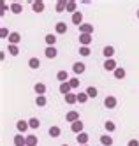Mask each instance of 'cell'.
Listing matches in <instances>:
<instances>
[{
	"label": "cell",
	"mask_w": 139,
	"mask_h": 146,
	"mask_svg": "<svg viewBox=\"0 0 139 146\" xmlns=\"http://www.w3.org/2000/svg\"><path fill=\"white\" fill-rule=\"evenodd\" d=\"M116 104H118V100H116V97H113V95H108V97L104 99V106L108 108V109L116 108Z\"/></svg>",
	"instance_id": "obj_1"
},
{
	"label": "cell",
	"mask_w": 139,
	"mask_h": 146,
	"mask_svg": "<svg viewBox=\"0 0 139 146\" xmlns=\"http://www.w3.org/2000/svg\"><path fill=\"white\" fill-rule=\"evenodd\" d=\"M78 144L79 146H84V144H88V139H90V135L86 134V132H81V134H78Z\"/></svg>",
	"instance_id": "obj_2"
},
{
	"label": "cell",
	"mask_w": 139,
	"mask_h": 146,
	"mask_svg": "<svg viewBox=\"0 0 139 146\" xmlns=\"http://www.w3.org/2000/svg\"><path fill=\"white\" fill-rule=\"evenodd\" d=\"M70 130H72L74 134H81V132H83V121H81V120L74 121V123L70 125Z\"/></svg>",
	"instance_id": "obj_3"
},
{
	"label": "cell",
	"mask_w": 139,
	"mask_h": 146,
	"mask_svg": "<svg viewBox=\"0 0 139 146\" xmlns=\"http://www.w3.org/2000/svg\"><path fill=\"white\" fill-rule=\"evenodd\" d=\"M78 28H79V32H81V34H90V35L93 34V25L83 23V25H81V27H78Z\"/></svg>",
	"instance_id": "obj_4"
},
{
	"label": "cell",
	"mask_w": 139,
	"mask_h": 146,
	"mask_svg": "<svg viewBox=\"0 0 139 146\" xmlns=\"http://www.w3.org/2000/svg\"><path fill=\"white\" fill-rule=\"evenodd\" d=\"M104 69H106V70H113V72H114L118 67H116V62H114L113 58H109V60H106V62H104Z\"/></svg>",
	"instance_id": "obj_5"
},
{
	"label": "cell",
	"mask_w": 139,
	"mask_h": 146,
	"mask_svg": "<svg viewBox=\"0 0 139 146\" xmlns=\"http://www.w3.org/2000/svg\"><path fill=\"white\" fill-rule=\"evenodd\" d=\"M102 55L106 56V60L113 58V55H114V48H113V46H106V48L102 49Z\"/></svg>",
	"instance_id": "obj_6"
},
{
	"label": "cell",
	"mask_w": 139,
	"mask_h": 146,
	"mask_svg": "<svg viewBox=\"0 0 139 146\" xmlns=\"http://www.w3.org/2000/svg\"><path fill=\"white\" fill-rule=\"evenodd\" d=\"M79 42H81L83 46H88V44L92 42V35H90V34H79Z\"/></svg>",
	"instance_id": "obj_7"
},
{
	"label": "cell",
	"mask_w": 139,
	"mask_h": 146,
	"mask_svg": "<svg viewBox=\"0 0 139 146\" xmlns=\"http://www.w3.org/2000/svg\"><path fill=\"white\" fill-rule=\"evenodd\" d=\"M72 23H74V25H78V27H81V25H83V14H81L79 11L72 14Z\"/></svg>",
	"instance_id": "obj_8"
},
{
	"label": "cell",
	"mask_w": 139,
	"mask_h": 146,
	"mask_svg": "<svg viewBox=\"0 0 139 146\" xmlns=\"http://www.w3.org/2000/svg\"><path fill=\"white\" fill-rule=\"evenodd\" d=\"M65 118H67V121L74 123V121H78V120H79V113H78V111H69Z\"/></svg>",
	"instance_id": "obj_9"
},
{
	"label": "cell",
	"mask_w": 139,
	"mask_h": 146,
	"mask_svg": "<svg viewBox=\"0 0 139 146\" xmlns=\"http://www.w3.org/2000/svg\"><path fill=\"white\" fill-rule=\"evenodd\" d=\"M14 146H27V137H23L21 134L14 135Z\"/></svg>",
	"instance_id": "obj_10"
},
{
	"label": "cell",
	"mask_w": 139,
	"mask_h": 146,
	"mask_svg": "<svg viewBox=\"0 0 139 146\" xmlns=\"http://www.w3.org/2000/svg\"><path fill=\"white\" fill-rule=\"evenodd\" d=\"M72 90V86L69 85V81L67 83H60V93H63V95H69Z\"/></svg>",
	"instance_id": "obj_11"
},
{
	"label": "cell",
	"mask_w": 139,
	"mask_h": 146,
	"mask_svg": "<svg viewBox=\"0 0 139 146\" xmlns=\"http://www.w3.org/2000/svg\"><path fill=\"white\" fill-rule=\"evenodd\" d=\"M55 32H57V34H65V32H67V25L63 23V21H58V23L55 25Z\"/></svg>",
	"instance_id": "obj_12"
},
{
	"label": "cell",
	"mask_w": 139,
	"mask_h": 146,
	"mask_svg": "<svg viewBox=\"0 0 139 146\" xmlns=\"http://www.w3.org/2000/svg\"><path fill=\"white\" fill-rule=\"evenodd\" d=\"M19 40H21V35H19L18 32H13V34L9 35V44H14V46H16Z\"/></svg>",
	"instance_id": "obj_13"
},
{
	"label": "cell",
	"mask_w": 139,
	"mask_h": 146,
	"mask_svg": "<svg viewBox=\"0 0 139 146\" xmlns=\"http://www.w3.org/2000/svg\"><path fill=\"white\" fill-rule=\"evenodd\" d=\"M32 7H34V11H35V13H42V11H44V2H42V0L32 2Z\"/></svg>",
	"instance_id": "obj_14"
},
{
	"label": "cell",
	"mask_w": 139,
	"mask_h": 146,
	"mask_svg": "<svg viewBox=\"0 0 139 146\" xmlns=\"http://www.w3.org/2000/svg\"><path fill=\"white\" fill-rule=\"evenodd\" d=\"M34 90H35L37 95H44V93H46V85H44V83H37V85L34 86Z\"/></svg>",
	"instance_id": "obj_15"
},
{
	"label": "cell",
	"mask_w": 139,
	"mask_h": 146,
	"mask_svg": "<svg viewBox=\"0 0 139 146\" xmlns=\"http://www.w3.org/2000/svg\"><path fill=\"white\" fill-rule=\"evenodd\" d=\"M72 70L76 72V74H83V72H84V64H81V62H76V64L72 65Z\"/></svg>",
	"instance_id": "obj_16"
},
{
	"label": "cell",
	"mask_w": 139,
	"mask_h": 146,
	"mask_svg": "<svg viewBox=\"0 0 139 146\" xmlns=\"http://www.w3.org/2000/svg\"><path fill=\"white\" fill-rule=\"evenodd\" d=\"M44 53H46V56H48V58H55V56L58 55V51H57L55 48H53V46H48Z\"/></svg>",
	"instance_id": "obj_17"
},
{
	"label": "cell",
	"mask_w": 139,
	"mask_h": 146,
	"mask_svg": "<svg viewBox=\"0 0 139 146\" xmlns=\"http://www.w3.org/2000/svg\"><path fill=\"white\" fill-rule=\"evenodd\" d=\"M28 67H30V69H39V67H41V60L35 58V56L30 58V60H28Z\"/></svg>",
	"instance_id": "obj_18"
},
{
	"label": "cell",
	"mask_w": 139,
	"mask_h": 146,
	"mask_svg": "<svg viewBox=\"0 0 139 146\" xmlns=\"http://www.w3.org/2000/svg\"><path fill=\"white\" fill-rule=\"evenodd\" d=\"M76 7H78V4L76 2H74V0H69V2H67V7H65V11H69V13H78L76 11Z\"/></svg>",
	"instance_id": "obj_19"
},
{
	"label": "cell",
	"mask_w": 139,
	"mask_h": 146,
	"mask_svg": "<svg viewBox=\"0 0 139 146\" xmlns=\"http://www.w3.org/2000/svg\"><path fill=\"white\" fill-rule=\"evenodd\" d=\"M16 127H18V130H19V132H25V130L30 127V125H28V121H25V120H19V121L16 123Z\"/></svg>",
	"instance_id": "obj_20"
},
{
	"label": "cell",
	"mask_w": 139,
	"mask_h": 146,
	"mask_svg": "<svg viewBox=\"0 0 139 146\" xmlns=\"http://www.w3.org/2000/svg\"><path fill=\"white\" fill-rule=\"evenodd\" d=\"M60 134H62L60 127H57V125H53V127H49V135H51V137H58Z\"/></svg>",
	"instance_id": "obj_21"
},
{
	"label": "cell",
	"mask_w": 139,
	"mask_h": 146,
	"mask_svg": "<svg viewBox=\"0 0 139 146\" xmlns=\"http://www.w3.org/2000/svg\"><path fill=\"white\" fill-rule=\"evenodd\" d=\"M65 102L69 104V106L76 104V102H78V95H74V93H69V95H65Z\"/></svg>",
	"instance_id": "obj_22"
},
{
	"label": "cell",
	"mask_w": 139,
	"mask_h": 146,
	"mask_svg": "<svg viewBox=\"0 0 139 146\" xmlns=\"http://www.w3.org/2000/svg\"><path fill=\"white\" fill-rule=\"evenodd\" d=\"M57 78H58V81H62V83H67V79H69L67 70H60L58 74H57Z\"/></svg>",
	"instance_id": "obj_23"
},
{
	"label": "cell",
	"mask_w": 139,
	"mask_h": 146,
	"mask_svg": "<svg viewBox=\"0 0 139 146\" xmlns=\"http://www.w3.org/2000/svg\"><path fill=\"white\" fill-rule=\"evenodd\" d=\"M46 102H48V99H46V95H37L35 97V104H37V106H46Z\"/></svg>",
	"instance_id": "obj_24"
},
{
	"label": "cell",
	"mask_w": 139,
	"mask_h": 146,
	"mask_svg": "<svg viewBox=\"0 0 139 146\" xmlns=\"http://www.w3.org/2000/svg\"><path fill=\"white\" fill-rule=\"evenodd\" d=\"M65 7H67L65 0H58V2H57V13H63V11H65Z\"/></svg>",
	"instance_id": "obj_25"
},
{
	"label": "cell",
	"mask_w": 139,
	"mask_h": 146,
	"mask_svg": "<svg viewBox=\"0 0 139 146\" xmlns=\"http://www.w3.org/2000/svg\"><path fill=\"white\" fill-rule=\"evenodd\" d=\"M44 40H46V44H48V46H53V44L57 42V37L53 35V34H48V35L44 37Z\"/></svg>",
	"instance_id": "obj_26"
},
{
	"label": "cell",
	"mask_w": 139,
	"mask_h": 146,
	"mask_svg": "<svg viewBox=\"0 0 139 146\" xmlns=\"http://www.w3.org/2000/svg\"><path fill=\"white\" fill-rule=\"evenodd\" d=\"M100 143L104 146H111L113 144V137H109V135H100Z\"/></svg>",
	"instance_id": "obj_27"
},
{
	"label": "cell",
	"mask_w": 139,
	"mask_h": 146,
	"mask_svg": "<svg viewBox=\"0 0 139 146\" xmlns=\"http://www.w3.org/2000/svg\"><path fill=\"white\" fill-rule=\"evenodd\" d=\"M11 11H13L14 14H19L21 11H23V7H21V4H18V2H14L13 5H11Z\"/></svg>",
	"instance_id": "obj_28"
},
{
	"label": "cell",
	"mask_w": 139,
	"mask_h": 146,
	"mask_svg": "<svg viewBox=\"0 0 139 146\" xmlns=\"http://www.w3.org/2000/svg\"><path fill=\"white\" fill-rule=\"evenodd\" d=\"M114 78H116V79H123V78H125V69L118 67V69L114 70Z\"/></svg>",
	"instance_id": "obj_29"
},
{
	"label": "cell",
	"mask_w": 139,
	"mask_h": 146,
	"mask_svg": "<svg viewBox=\"0 0 139 146\" xmlns=\"http://www.w3.org/2000/svg\"><path fill=\"white\" fill-rule=\"evenodd\" d=\"M90 97H88V93L86 92H83V93H78V102L79 104H84V102H86Z\"/></svg>",
	"instance_id": "obj_30"
},
{
	"label": "cell",
	"mask_w": 139,
	"mask_h": 146,
	"mask_svg": "<svg viewBox=\"0 0 139 146\" xmlns=\"http://www.w3.org/2000/svg\"><path fill=\"white\" fill-rule=\"evenodd\" d=\"M28 125H30V129H39L41 127V121L37 118H30L28 120Z\"/></svg>",
	"instance_id": "obj_31"
},
{
	"label": "cell",
	"mask_w": 139,
	"mask_h": 146,
	"mask_svg": "<svg viewBox=\"0 0 139 146\" xmlns=\"http://www.w3.org/2000/svg\"><path fill=\"white\" fill-rule=\"evenodd\" d=\"M27 146H37V137L35 135H27Z\"/></svg>",
	"instance_id": "obj_32"
},
{
	"label": "cell",
	"mask_w": 139,
	"mask_h": 146,
	"mask_svg": "<svg viewBox=\"0 0 139 146\" xmlns=\"http://www.w3.org/2000/svg\"><path fill=\"white\" fill-rule=\"evenodd\" d=\"M86 93H88L90 99H95V97H97V88H95V86H88L86 88Z\"/></svg>",
	"instance_id": "obj_33"
},
{
	"label": "cell",
	"mask_w": 139,
	"mask_h": 146,
	"mask_svg": "<svg viewBox=\"0 0 139 146\" xmlns=\"http://www.w3.org/2000/svg\"><path fill=\"white\" fill-rule=\"evenodd\" d=\"M104 127H106V130H108V132H114V130H116V125H114L113 121H106Z\"/></svg>",
	"instance_id": "obj_34"
},
{
	"label": "cell",
	"mask_w": 139,
	"mask_h": 146,
	"mask_svg": "<svg viewBox=\"0 0 139 146\" xmlns=\"http://www.w3.org/2000/svg\"><path fill=\"white\" fill-rule=\"evenodd\" d=\"M9 53L13 55V56L19 55V49H18V46H14V44H9Z\"/></svg>",
	"instance_id": "obj_35"
},
{
	"label": "cell",
	"mask_w": 139,
	"mask_h": 146,
	"mask_svg": "<svg viewBox=\"0 0 139 146\" xmlns=\"http://www.w3.org/2000/svg\"><path fill=\"white\" fill-rule=\"evenodd\" d=\"M79 55H81V56H88V55H90V48H88V46H81V48H79Z\"/></svg>",
	"instance_id": "obj_36"
},
{
	"label": "cell",
	"mask_w": 139,
	"mask_h": 146,
	"mask_svg": "<svg viewBox=\"0 0 139 146\" xmlns=\"http://www.w3.org/2000/svg\"><path fill=\"white\" fill-rule=\"evenodd\" d=\"M69 85H70L72 88H78V86H79V79H78V78H72V79H69Z\"/></svg>",
	"instance_id": "obj_37"
},
{
	"label": "cell",
	"mask_w": 139,
	"mask_h": 146,
	"mask_svg": "<svg viewBox=\"0 0 139 146\" xmlns=\"http://www.w3.org/2000/svg\"><path fill=\"white\" fill-rule=\"evenodd\" d=\"M9 32H7V28H2V30H0V37H2V39H9Z\"/></svg>",
	"instance_id": "obj_38"
},
{
	"label": "cell",
	"mask_w": 139,
	"mask_h": 146,
	"mask_svg": "<svg viewBox=\"0 0 139 146\" xmlns=\"http://www.w3.org/2000/svg\"><path fill=\"white\" fill-rule=\"evenodd\" d=\"M127 146H139V141L137 139H130L129 143H127Z\"/></svg>",
	"instance_id": "obj_39"
},
{
	"label": "cell",
	"mask_w": 139,
	"mask_h": 146,
	"mask_svg": "<svg viewBox=\"0 0 139 146\" xmlns=\"http://www.w3.org/2000/svg\"><path fill=\"white\" fill-rule=\"evenodd\" d=\"M137 18H139V9H137Z\"/></svg>",
	"instance_id": "obj_40"
},
{
	"label": "cell",
	"mask_w": 139,
	"mask_h": 146,
	"mask_svg": "<svg viewBox=\"0 0 139 146\" xmlns=\"http://www.w3.org/2000/svg\"><path fill=\"white\" fill-rule=\"evenodd\" d=\"M62 146H69V144H62Z\"/></svg>",
	"instance_id": "obj_41"
},
{
	"label": "cell",
	"mask_w": 139,
	"mask_h": 146,
	"mask_svg": "<svg viewBox=\"0 0 139 146\" xmlns=\"http://www.w3.org/2000/svg\"><path fill=\"white\" fill-rule=\"evenodd\" d=\"M84 146H88V144H84Z\"/></svg>",
	"instance_id": "obj_42"
}]
</instances>
